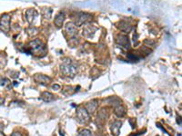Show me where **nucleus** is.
I'll return each mask as SVG.
<instances>
[{
    "label": "nucleus",
    "instance_id": "nucleus-1",
    "mask_svg": "<svg viewBox=\"0 0 182 136\" xmlns=\"http://www.w3.org/2000/svg\"><path fill=\"white\" fill-rule=\"evenodd\" d=\"M28 47H29V50L27 51V53H30V54L36 55V56H40V54L45 55L46 51H47L46 45L42 41L38 40V39L30 42L28 45Z\"/></svg>",
    "mask_w": 182,
    "mask_h": 136
},
{
    "label": "nucleus",
    "instance_id": "nucleus-2",
    "mask_svg": "<svg viewBox=\"0 0 182 136\" xmlns=\"http://www.w3.org/2000/svg\"><path fill=\"white\" fill-rule=\"evenodd\" d=\"M61 72L65 76L73 78L77 74V67L72 64L71 60L67 59L61 64Z\"/></svg>",
    "mask_w": 182,
    "mask_h": 136
},
{
    "label": "nucleus",
    "instance_id": "nucleus-3",
    "mask_svg": "<svg viewBox=\"0 0 182 136\" xmlns=\"http://www.w3.org/2000/svg\"><path fill=\"white\" fill-rule=\"evenodd\" d=\"M0 30L8 33L10 30V17L7 14H5L0 18Z\"/></svg>",
    "mask_w": 182,
    "mask_h": 136
},
{
    "label": "nucleus",
    "instance_id": "nucleus-4",
    "mask_svg": "<svg viewBox=\"0 0 182 136\" xmlns=\"http://www.w3.org/2000/svg\"><path fill=\"white\" fill-rule=\"evenodd\" d=\"M77 119L80 123H87L89 121V114L84 107H79L77 110Z\"/></svg>",
    "mask_w": 182,
    "mask_h": 136
},
{
    "label": "nucleus",
    "instance_id": "nucleus-5",
    "mask_svg": "<svg viewBox=\"0 0 182 136\" xmlns=\"http://www.w3.org/2000/svg\"><path fill=\"white\" fill-rule=\"evenodd\" d=\"M91 18V16L89 14L87 13H77L76 17H73L74 23L76 25H81L83 23L87 22V20H89Z\"/></svg>",
    "mask_w": 182,
    "mask_h": 136
},
{
    "label": "nucleus",
    "instance_id": "nucleus-6",
    "mask_svg": "<svg viewBox=\"0 0 182 136\" xmlns=\"http://www.w3.org/2000/svg\"><path fill=\"white\" fill-rule=\"evenodd\" d=\"M34 80L41 85H47L51 82V78L45 76V75H36L34 76Z\"/></svg>",
    "mask_w": 182,
    "mask_h": 136
},
{
    "label": "nucleus",
    "instance_id": "nucleus-7",
    "mask_svg": "<svg viewBox=\"0 0 182 136\" xmlns=\"http://www.w3.org/2000/svg\"><path fill=\"white\" fill-rule=\"evenodd\" d=\"M65 32H66V34L67 35L68 37H74L78 34V31H77L76 26L73 24H71V23H68V24L66 25Z\"/></svg>",
    "mask_w": 182,
    "mask_h": 136
},
{
    "label": "nucleus",
    "instance_id": "nucleus-8",
    "mask_svg": "<svg viewBox=\"0 0 182 136\" xmlns=\"http://www.w3.org/2000/svg\"><path fill=\"white\" fill-rule=\"evenodd\" d=\"M122 122L120 121H116L111 124V133L113 136H119L120 133V128H121Z\"/></svg>",
    "mask_w": 182,
    "mask_h": 136
},
{
    "label": "nucleus",
    "instance_id": "nucleus-9",
    "mask_svg": "<svg viewBox=\"0 0 182 136\" xmlns=\"http://www.w3.org/2000/svg\"><path fill=\"white\" fill-rule=\"evenodd\" d=\"M98 106H99V102H98V100H92L91 102H89V103H87L86 110L87 111L88 114H93V113L97 110Z\"/></svg>",
    "mask_w": 182,
    "mask_h": 136
},
{
    "label": "nucleus",
    "instance_id": "nucleus-10",
    "mask_svg": "<svg viewBox=\"0 0 182 136\" xmlns=\"http://www.w3.org/2000/svg\"><path fill=\"white\" fill-rule=\"evenodd\" d=\"M117 42L119 45H120L121 46L125 47V48H129L130 46V44H129V41H128V37L127 36H124V35H120L117 38Z\"/></svg>",
    "mask_w": 182,
    "mask_h": 136
},
{
    "label": "nucleus",
    "instance_id": "nucleus-11",
    "mask_svg": "<svg viewBox=\"0 0 182 136\" xmlns=\"http://www.w3.org/2000/svg\"><path fill=\"white\" fill-rule=\"evenodd\" d=\"M26 17L27 21H28L30 24H32L34 19H36V18L38 17V12H37L35 9H30V10H28V11L26 12Z\"/></svg>",
    "mask_w": 182,
    "mask_h": 136
},
{
    "label": "nucleus",
    "instance_id": "nucleus-12",
    "mask_svg": "<svg viewBox=\"0 0 182 136\" xmlns=\"http://www.w3.org/2000/svg\"><path fill=\"white\" fill-rule=\"evenodd\" d=\"M118 27H119L121 31L125 32V33H128V32H130L131 29H132L131 25H129L128 23H127V22H125V21L119 22V25H118Z\"/></svg>",
    "mask_w": 182,
    "mask_h": 136
},
{
    "label": "nucleus",
    "instance_id": "nucleus-13",
    "mask_svg": "<svg viewBox=\"0 0 182 136\" xmlns=\"http://www.w3.org/2000/svg\"><path fill=\"white\" fill-rule=\"evenodd\" d=\"M41 100H43L44 102L46 103H49V102H52L55 100V96L54 95H52L51 93L49 92H44L42 95H41Z\"/></svg>",
    "mask_w": 182,
    "mask_h": 136
},
{
    "label": "nucleus",
    "instance_id": "nucleus-14",
    "mask_svg": "<svg viewBox=\"0 0 182 136\" xmlns=\"http://www.w3.org/2000/svg\"><path fill=\"white\" fill-rule=\"evenodd\" d=\"M65 20V14L64 13H59L55 17V20H54V23L55 25L58 26V27H61L62 26V24Z\"/></svg>",
    "mask_w": 182,
    "mask_h": 136
},
{
    "label": "nucleus",
    "instance_id": "nucleus-15",
    "mask_svg": "<svg viewBox=\"0 0 182 136\" xmlns=\"http://www.w3.org/2000/svg\"><path fill=\"white\" fill-rule=\"evenodd\" d=\"M115 115L118 117H119V118L125 116V115H126V109L124 108V106H122L120 104L118 105V106H116V108H115Z\"/></svg>",
    "mask_w": 182,
    "mask_h": 136
},
{
    "label": "nucleus",
    "instance_id": "nucleus-16",
    "mask_svg": "<svg viewBox=\"0 0 182 136\" xmlns=\"http://www.w3.org/2000/svg\"><path fill=\"white\" fill-rule=\"evenodd\" d=\"M127 58L129 59L130 61H136V62H138L140 57V56H138L137 55H135V54H128L127 55Z\"/></svg>",
    "mask_w": 182,
    "mask_h": 136
},
{
    "label": "nucleus",
    "instance_id": "nucleus-17",
    "mask_svg": "<svg viewBox=\"0 0 182 136\" xmlns=\"http://www.w3.org/2000/svg\"><path fill=\"white\" fill-rule=\"evenodd\" d=\"M79 136H91V132L87 129L81 130L79 134Z\"/></svg>",
    "mask_w": 182,
    "mask_h": 136
},
{
    "label": "nucleus",
    "instance_id": "nucleus-18",
    "mask_svg": "<svg viewBox=\"0 0 182 136\" xmlns=\"http://www.w3.org/2000/svg\"><path fill=\"white\" fill-rule=\"evenodd\" d=\"M9 80H7L6 78H2L0 79V85L2 86H6L7 84H9Z\"/></svg>",
    "mask_w": 182,
    "mask_h": 136
},
{
    "label": "nucleus",
    "instance_id": "nucleus-19",
    "mask_svg": "<svg viewBox=\"0 0 182 136\" xmlns=\"http://www.w3.org/2000/svg\"><path fill=\"white\" fill-rule=\"evenodd\" d=\"M52 88H53V89H56V90H59V89H60V86H59V84H54V85L52 86Z\"/></svg>",
    "mask_w": 182,
    "mask_h": 136
},
{
    "label": "nucleus",
    "instance_id": "nucleus-20",
    "mask_svg": "<svg viewBox=\"0 0 182 136\" xmlns=\"http://www.w3.org/2000/svg\"><path fill=\"white\" fill-rule=\"evenodd\" d=\"M11 136H23L22 134H21L20 133H18V132H14L12 134H11Z\"/></svg>",
    "mask_w": 182,
    "mask_h": 136
},
{
    "label": "nucleus",
    "instance_id": "nucleus-21",
    "mask_svg": "<svg viewBox=\"0 0 182 136\" xmlns=\"http://www.w3.org/2000/svg\"><path fill=\"white\" fill-rule=\"evenodd\" d=\"M177 122L180 123V125H181V122H180V117H178L177 118Z\"/></svg>",
    "mask_w": 182,
    "mask_h": 136
},
{
    "label": "nucleus",
    "instance_id": "nucleus-22",
    "mask_svg": "<svg viewBox=\"0 0 182 136\" xmlns=\"http://www.w3.org/2000/svg\"><path fill=\"white\" fill-rule=\"evenodd\" d=\"M2 129H3V126L2 124H0V132H2Z\"/></svg>",
    "mask_w": 182,
    "mask_h": 136
}]
</instances>
